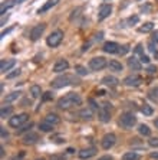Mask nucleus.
<instances>
[{
  "label": "nucleus",
  "instance_id": "f257e3e1",
  "mask_svg": "<svg viewBox=\"0 0 158 160\" xmlns=\"http://www.w3.org/2000/svg\"><path fill=\"white\" fill-rule=\"evenodd\" d=\"M81 104H82L81 95H79V94H75V92L66 94L65 97H62L58 101V107L60 108V110H69V108L76 107V105H81Z\"/></svg>",
  "mask_w": 158,
  "mask_h": 160
},
{
  "label": "nucleus",
  "instance_id": "f03ea898",
  "mask_svg": "<svg viewBox=\"0 0 158 160\" xmlns=\"http://www.w3.org/2000/svg\"><path fill=\"white\" fill-rule=\"evenodd\" d=\"M70 84H79V81L75 77L68 75V74L60 75V77H58V78H55L52 81V87L53 88H63V87H68Z\"/></svg>",
  "mask_w": 158,
  "mask_h": 160
},
{
  "label": "nucleus",
  "instance_id": "7ed1b4c3",
  "mask_svg": "<svg viewBox=\"0 0 158 160\" xmlns=\"http://www.w3.org/2000/svg\"><path fill=\"white\" fill-rule=\"evenodd\" d=\"M135 124H136V117L134 116L132 112H124V114L119 117V126L124 127L125 130L132 128Z\"/></svg>",
  "mask_w": 158,
  "mask_h": 160
},
{
  "label": "nucleus",
  "instance_id": "20e7f679",
  "mask_svg": "<svg viewBox=\"0 0 158 160\" xmlns=\"http://www.w3.org/2000/svg\"><path fill=\"white\" fill-rule=\"evenodd\" d=\"M62 39H63V32L62 30H55V32H52V33L48 36L46 43H48V46H50V48H56V46L60 45Z\"/></svg>",
  "mask_w": 158,
  "mask_h": 160
},
{
  "label": "nucleus",
  "instance_id": "39448f33",
  "mask_svg": "<svg viewBox=\"0 0 158 160\" xmlns=\"http://www.w3.org/2000/svg\"><path fill=\"white\" fill-rule=\"evenodd\" d=\"M111 110H112V107H111L109 102H105V104L101 105L99 111H98V117L102 123H109L111 121Z\"/></svg>",
  "mask_w": 158,
  "mask_h": 160
},
{
  "label": "nucleus",
  "instance_id": "423d86ee",
  "mask_svg": "<svg viewBox=\"0 0 158 160\" xmlns=\"http://www.w3.org/2000/svg\"><path fill=\"white\" fill-rule=\"evenodd\" d=\"M27 118H29V116H27L26 112L17 114V116H13V117H10V120H9V126L13 127V128H19V127L23 126V124L27 121Z\"/></svg>",
  "mask_w": 158,
  "mask_h": 160
},
{
  "label": "nucleus",
  "instance_id": "0eeeda50",
  "mask_svg": "<svg viewBox=\"0 0 158 160\" xmlns=\"http://www.w3.org/2000/svg\"><path fill=\"white\" fill-rule=\"evenodd\" d=\"M107 65H108L107 61H105V58H102V56H96V58H92V59L89 61V68H91L92 71H101V69H103Z\"/></svg>",
  "mask_w": 158,
  "mask_h": 160
},
{
  "label": "nucleus",
  "instance_id": "6e6552de",
  "mask_svg": "<svg viewBox=\"0 0 158 160\" xmlns=\"http://www.w3.org/2000/svg\"><path fill=\"white\" fill-rule=\"evenodd\" d=\"M115 142H117V136H115L114 133H108L102 137V140H101V146H102L103 150H109L111 147L115 144Z\"/></svg>",
  "mask_w": 158,
  "mask_h": 160
},
{
  "label": "nucleus",
  "instance_id": "1a4fd4ad",
  "mask_svg": "<svg viewBox=\"0 0 158 160\" xmlns=\"http://www.w3.org/2000/svg\"><path fill=\"white\" fill-rule=\"evenodd\" d=\"M45 29H46V25H45V23L36 25L33 29L30 30V39H32V41H37V39H39L42 35H43Z\"/></svg>",
  "mask_w": 158,
  "mask_h": 160
},
{
  "label": "nucleus",
  "instance_id": "9d476101",
  "mask_svg": "<svg viewBox=\"0 0 158 160\" xmlns=\"http://www.w3.org/2000/svg\"><path fill=\"white\" fill-rule=\"evenodd\" d=\"M112 13V6L111 4H102L98 12V20H103Z\"/></svg>",
  "mask_w": 158,
  "mask_h": 160
},
{
  "label": "nucleus",
  "instance_id": "9b49d317",
  "mask_svg": "<svg viewBox=\"0 0 158 160\" xmlns=\"http://www.w3.org/2000/svg\"><path fill=\"white\" fill-rule=\"evenodd\" d=\"M141 77L140 75H128L127 78L124 79V84L127 87H138L141 84Z\"/></svg>",
  "mask_w": 158,
  "mask_h": 160
},
{
  "label": "nucleus",
  "instance_id": "f8f14e48",
  "mask_svg": "<svg viewBox=\"0 0 158 160\" xmlns=\"http://www.w3.org/2000/svg\"><path fill=\"white\" fill-rule=\"evenodd\" d=\"M95 154H96V149H95V147H88V149H82L81 152L78 153L79 159H82V160L91 159V157H92V156H95Z\"/></svg>",
  "mask_w": 158,
  "mask_h": 160
},
{
  "label": "nucleus",
  "instance_id": "ddd939ff",
  "mask_svg": "<svg viewBox=\"0 0 158 160\" xmlns=\"http://www.w3.org/2000/svg\"><path fill=\"white\" fill-rule=\"evenodd\" d=\"M15 63H16L15 59H2L0 61V71L3 72V74L10 71L12 68L15 67Z\"/></svg>",
  "mask_w": 158,
  "mask_h": 160
},
{
  "label": "nucleus",
  "instance_id": "4468645a",
  "mask_svg": "<svg viewBox=\"0 0 158 160\" xmlns=\"http://www.w3.org/2000/svg\"><path fill=\"white\" fill-rule=\"evenodd\" d=\"M103 52L107 53H118L119 52V45L117 42H107V43L103 45Z\"/></svg>",
  "mask_w": 158,
  "mask_h": 160
},
{
  "label": "nucleus",
  "instance_id": "2eb2a0df",
  "mask_svg": "<svg viewBox=\"0 0 158 160\" xmlns=\"http://www.w3.org/2000/svg\"><path fill=\"white\" fill-rule=\"evenodd\" d=\"M68 68H69V62H68L66 59H59L58 62L55 63V67H53V72L59 74V72L66 71Z\"/></svg>",
  "mask_w": 158,
  "mask_h": 160
},
{
  "label": "nucleus",
  "instance_id": "dca6fc26",
  "mask_svg": "<svg viewBox=\"0 0 158 160\" xmlns=\"http://www.w3.org/2000/svg\"><path fill=\"white\" fill-rule=\"evenodd\" d=\"M59 2H60V0H48V2H46V3H45L43 6H42V8L37 10V13H39V15H42V13H45V12L50 10V9L53 8V6H56Z\"/></svg>",
  "mask_w": 158,
  "mask_h": 160
},
{
  "label": "nucleus",
  "instance_id": "f3484780",
  "mask_svg": "<svg viewBox=\"0 0 158 160\" xmlns=\"http://www.w3.org/2000/svg\"><path fill=\"white\" fill-rule=\"evenodd\" d=\"M39 140V136H37L36 133H27L23 137V143L25 144H35V143Z\"/></svg>",
  "mask_w": 158,
  "mask_h": 160
},
{
  "label": "nucleus",
  "instance_id": "a211bd4d",
  "mask_svg": "<svg viewBox=\"0 0 158 160\" xmlns=\"http://www.w3.org/2000/svg\"><path fill=\"white\" fill-rule=\"evenodd\" d=\"M128 67L132 69V71H140L141 69V61H138L136 58H129L128 59Z\"/></svg>",
  "mask_w": 158,
  "mask_h": 160
},
{
  "label": "nucleus",
  "instance_id": "6ab92c4d",
  "mask_svg": "<svg viewBox=\"0 0 158 160\" xmlns=\"http://www.w3.org/2000/svg\"><path fill=\"white\" fill-rule=\"evenodd\" d=\"M20 94L19 91H15V92H10L6 95V98H4V104H10V102H13V101H17L19 97H20Z\"/></svg>",
  "mask_w": 158,
  "mask_h": 160
},
{
  "label": "nucleus",
  "instance_id": "aec40b11",
  "mask_svg": "<svg viewBox=\"0 0 158 160\" xmlns=\"http://www.w3.org/2000/svg\"><path fill=\"white\" fill-rule=\"evenodd\" d=\"M118 79L115 77H103L102 78V84L103 85H108V87H117L118 85Z\"/></svg>",
  "mask_w": 158,
  "mask_h": 160
},
{
  "label": "nucleus",
  "instance_id": "412c9836",
  "mask_svg": "<svg viewBox=\"0 0 158 160\" xmlns=\"http://www.w3.org/2000/svg\"><path fill=\"white\" fill-rule=\"evenodd\" d=\"M108 67H109L111 71H114V72H121V71H122V63L118 62V61H115V59L109 61Z\"/></svg>",
  "mask_w": 158,
  "mask_h": 160
},
{
  "label": "nucleus",
  "instance_id": "4be33fe9",
  "mask_svg": "<svg viewBox=\"0 0 158 160\" xmlns=\"http://www.w3.org/2000/svg\"><path fill=\"white\" fill-rule=\"evenodd\" d=\"M79 116H81L82 120H92V117H93V112H92L91 108H84V110H81Z\"/></svg>",
  "mask_w": 158,
  "mask_h": 160
},
{
  "label": "nucleus",
  "instance_id": "5701e85b",
  "mask_svg": "<svg viewBox=\"0 0 158 160\" xmlns=\"http://www.w3.org/2000/svg\"><path fill=\"white\" fill-rule=\"evenodd\" d=\"M152 29H154V23L147 22V23H144L142 26L138 28V32H141V33H148V32H152Z\"/></svg>",
  "mask_w": 158,
  "mask_h": 160
},
{
  "label": "nucleus",
  "instance_id": "b1692460",
  "mask_svg": "<svg viewBox=\"0 0 158 160\" xmlns=\"http://www.w3.org/2000/svg\"><path fill=\"white\" fill-rule=\"evenodd\" d=\"M12 111H13L12 105H3L2 110H0V117H2V118H6L7 116H10L12 114Z\"/></svg>",
  "mask_w": 158,
  "mask_h": 160
},
{
  "label": "nucleus",
  "instance_id": "393cba45",
  "mask_svg": "<svg viewBox=\"0 0 158 160\" xmlns=\"http://www.w3.org/2000/svg\"><path fill=\"white\" fill-rule=\"evenodd\" d=\"M39 128H41V131H45V133H48V131H52V130H53V124L48 123V121L45 120V121L39 123Z\"/></svg>",
  "mask_w": 158,
  "mask_h": 160
},
{
  "label": "nucleus",
  "instance_id": "a878e982",
  "mask_svg": "<svg viewBox=\"0 0 158 160\" xmlns=\"http://www.w3.org/2000/svg\"><path fill=\"white\" fill-rule=\"evenodd\" d=\"M46 121H48V123H50V124H53V126H56V124H59L60 123V118H59L58 116H56V114H48V116H46Z\"/></svg>",
  "mask_w": 158,
  "mask_h": 160
},
{
  "label": "nucleus",
  "instance_id": "bb28decb",
  "mask_svg": "<svg viewBox=\"0 0 158 160\" xmlns=\"http://www.w3.org/2000/svg\"><path fill=\"white\" fill-rule=\"evenodd\" d=\"M30 94H32V97L33 98H37L42 95V89L39 85H32L30 87Z\"/></svg>",
  "mask_w": 158,
  "mask_h": 160
},
{
  "label": "nucleus",
  "instance_id": "cd10ccee",
  "mask_svg": "<svg viewBox=\"0 0 158 160\" xmlns=\"http://www.w3.org/2000/svg\"><path fill=\"white\" fill-rule=\"evenodd\" d=\"M138 159H140V156L135 152H128L122 156V160H138Z\"/></svg>",
  "mask_w": 158,
  "mask_h": 160
},
{
  "label": "nucleus",
  "instance_id": "c85d7f7f",
  "mask_svg": "<svg viewBox=\"0 0 158 160\" xmlns=\"http://www.w3.org/2000/svg\"><path fill=\"white\" fill-rule=\"evenodd\" d=\"M141 112H142L144 116H152V112H154V110H152V107L148 104H144L142 107H141Z\"/></svg>",
  "mask_w": 158,
  "mask_h": 160
},
{
  "label": "nucleus",
  "instance_id": "c756f323",
  "mask_svg": "<svg viewBox=\"0 0 158 160\" xmlns=\"http://www.w3.org/2000/svg\"><path fill=\"white\" fill-rule=\"evenodd\" d=\"M138 131H140L141 136H150L151 134V128L148 126H145V124H141V126L138 127Z\"/></svg>",
  "mask_w": 158,
  "mask_h": 160
},
{
  "label": "nucleus",
  "instance_id": "7c9ffc66",
  "mask_svg": "<svg viewBox=\"0 0 158 160\" xmlns=\"http://www.w3.org/2000/svg\"><path fill=\"white\" fill-rule=\"evenodd\" d=\"M32 126H33L32 123H25L23 126H20L17 128V134H23V133H26V131H29L30 128H32Z\"/></svg>",
  "mask_w": 158,
  "mask_h": 160
},
{
  "label": "nucleus",
  "instance_id": "2f4dec72",
  "mask_svg": "<svg viewBox=\"0 0 158 160\" xmlns=\"http://www.w3.org/2000/svg\"><path fill=\"white\" fill-rule=\"evenodd\" d=\"M13 4H15V2H9V3H3V4H2V8H0V13H2V15H4V12L7 10L9 8H12Z\"/></svg>",
  "mask_w": 158,
  "mask_h": 160
},
{
  "label": "nucleus",
  "instance_id": "473e14b6",
  "mask_svg": "<svg viewBox=\"0 0 158 160\" xmlns=\"http://www.w3.org/2000/svg\"><path fill=\"white\" fill-rule=\"evenodd\" d=\"M52 98H53V94H52L50 91H48V92H43V94H42V101H50Z\"/></svg>",
  "mask_w": 158,
  "mask_h": 160
},
{
  "label": "nucleus",
  "instance_id": "72a5a7b5",
  "mask_svg": "<svg viewBox=\"0 0 158 160\" xmlns=\"http://www.w3.org/2000/svg\"><path fill=\"white\" fill-rule=\"evenodd\" d=\"M75 71L78 72V74L79 75H86V68H84V67H81V65H76V67H75Z\"/></svg>",
  "mask_w": 158,
  "mask_h": 160
},
{
  "label": "nucleus",
  "instance_id": "f704fd0d",
  "mask_svg": "<svg viewBox=\"0 0 158 160\" xmlns=\"http://www.w3.org/2000/svg\"><path fill=\"white\" fill-rule=\"evenodd\" d=\"M148 144H150L151 147H154V149H158V137H154V138H151V140H148Z\"/></svg>",
  "mask_w": 158,
  "mask_h": 160
},
{
  "label": "nucleus",
  "instance_id": "c9c22d12",
  "mask_svg": "<svg viewBox=\"0 0 158 160\" xmlns=\"http://www.w3.org/2000/svg\"><path fill=\"white\" fill-rule=\"evenodd\" d=\"M138 22H140V18H138L136 15L131 16V18L128 19V23H129V25H135V23H138Z\"/></svg>",
  "mask_w": 158,
  "mask_h": 160
},
{
  "label": "nucleus",
  "instance_id": "e433bc0d",
  "mask_svg": "<svg viewBox=\"0 0 158 160\" xmlns=\"http://www.w3.org/2000/svg\"><path fill=\"white\" fill-rule=\"evenodd\" d=\"M19 75H20V69H16V71L7 74V79H13V78H16V77H19Z\"/></svg>",
  "mask_w": 158,
  "mask_h": 160
},
{
  "label": "nucleus",
  "instance_id": "4c0bfd02",
  "mask_svg": "<svg viewBox=\"0 0 158 160\" xmlns=\"http://www.w3.org/2000/svg\"><path fill=\"white\" fill-rule=\"evenodd\" d=\"M150 97L154 98V100H157V98H158V87H157V88L151 89V91H150Z\"/></svg>",
  "mask_w": 158,
  "mask_h": 160
},
{
  "label": "nucleus",
  "instance_id": "58836bf2",
  "mask_svg": "<svg viewBox=\"0 0 158 160\" xmlns=\"http://www.w3.org/2000/svg\"><path fill=\"white\" fill-rule=\"evenodd\" d=\"M129 51V46L128 45H124V46H119V52L118 53H121V55H125V53Z\"/></svg>",
  "mask_w": 158,
  "mask_h": 160
},
{
  "label": "nucleus",
  "instance_id": "ea45409f",
  "mask_svg": "<svg viewBox=\"0 0 158 160\" xmlns=\"http://www.w3.org/2000/svg\"><path fill=\"white\" fill-rule=\"evenodd\" d=\"M135 53H138V55H144V51H142V45H136L135 48Z\"/></svg>",
  "mask_w": 158,
  "mask_h": 160
},
{
  "label": "nucleus",
  "instance_id": "a19ab883",
  "mask_svg": "<svg viewBox=\"0 0 158 160\" xmlns=\"http://www.w3.org/2000/svg\"><path fill=\"white\" fill-rule=\"evenodd\" d=\"M0 133H2V138H7L9 137V133L4 130V127H0Z\"/></svg>",
  "mask_w": 158,
  "mask_h": 160
},
{
  "label": "nucleus",
  "instance_id": "79ce46f5",
  "mask_svg": "<svg viewBox=\"0 0 158 160\" xmlns=\"http://www.w3.org/2000/svg\"><path fill=\"white\" fill-rule=\"evenodd\" d=\"M79 12H81V8H78V9H75L74 12H72V15H70V20H74V18H76L78 16V13H79Z\"/></svg>",
  "mask_w": 158,
  "mask_h": 160
},
{
  "label": "nucleus",
  "instance_id": "37998d69",
  "mask_svg": "<svg viewBox=\"0 0 158 160\" xmlns=\"http://www.w3.org/2000/svg\"><path fill=\"white\" fill-rule=\"evenodd\" d=\"M147 71H148V74H155V72H157V67H154V65H150Z\"/></svg>",
  "mask_w": 158,
  "mask_h": 160
},
{
  "label": "nucleus",
  "instance_id": "c03bdc74",
  "mask_svg": "<svg viewBox=\"0 0 158 160\" xmlns=\"http://www.w3.org/2000/svg\"><path fill=\"white\" fill-rule=\"evenodd\" d=\"M141 62H142V63H150V58H148V56L147 55H141Z\"/></svg>",
  "mask_w": 158,
  "mask_h": 160
},
{
  "label": "nucleus",
  "instance_id": "a18cd8bd",
  "mask_svg": "<svg viewBox=\"0 0 158 160\" xmlns=\"http://www.w3.org/2000/svg\"><path fill=\"white\" fill-rule=\"evenodd\" d=\"M152 42L158 43V30H155L154 33H152Z\"/></svg>",
  "mask_w": 158,
  "mask_h": 160
},
{
  "label": "nucleus",
  "instance_id": "49530a36",
  "mask_svg": "<svg viewBox=\"0 0 158 160\" xmlns=\"http://www.w3.org/2000/svg\"><path fill=\"white\" fill-rule=\"evenodd\" d=\"M148 49H150L151 52H155V46H154V42H152V41L148 43Z\"/></svg>",
  "mask_w": 158,
  "mask_h": 160
},
{
  "label": "nucleus",
  "instance_id": "de8ad7c7",
  "mask_svg": "<svg viewBox=\"0 0 158 160\" xmlns=\"http://www.w3.org/2000/svg\"><path fill=\"white\" fill-rule=\"evenodd\" d=\"M150 157L151 159H155V160H158V152H152L150 154Z\"/></svg>",
  "mask_w": 158,
  "mask_h": 160
},
{
  "label": "nucleus",
  "instance_id": "09e8293b",
  "mask_svg": "<svg viewBox=\"0 0 158 160\" xmlns=\"http://www.w3.org/2000/svg\"><path fill=\"white\" fill-rule=\"evenodd\" d=\"M89 102H91V105H92V108L93 110H98V105H96V102L93 100H89Z\"/></svg>",
  "mask_w": 158,
  "mask_h": 160
},
{
  "label": "nucleus",
  "instance_id": "8fccbe9b",
  "mask_svg": "<svg viewBox=\"0 0 158 160\" xmlns=\"http://www.w3.org/2000/svg\"><path fill=\"white\" fill-rule=\"evenodd\" d=\"M98 160H114V159H112V156H102V157H99Z\"/></svg>",
  "mask_w": 158,
  "mask_h": 160
},
{
  "label": "nucleus",
  "instance_id": "3c124183",
  "mask_svg": "<svg viewBox=\"0 0 158 160\" xmlns=\"http://www.w3.org/2000/svg\"><path fill=\"white\" fill-rule=\"evenodd\" d=\"M102 38H103V33H102V32H99V33L96 35V38H95V39H96V41H101Z\"/></svg>",
  "mask_w": 158,
  "mask_h": 160
},
{
  "label": "nucleus",
  "instance_id": "603ef678",
  "mask_svg": "<svg viewBox=\"0 0 158 160\" xmlns=\"http://www.w3.org/2000/svg\"><path fill=\"white\" fill-rule=\"evenodd\" d=\"M6 20H7V16L4 18V15H2V26L4 25V22H6Z\"/></svg>",
  "mask_w": 158,
  "mask_h": 160
},
{
  "label": "nucleus",
  "instance_id": "864d4df0",
  "mask_svg": "<svg viewBox=\"0 0 158 160\" xmlns=\"http://www.w3.org/2000/svg\"><path fill=\"white\" fill-rule=\"evenodd\" d=\"M0 156H2V157L4 156V149H3V147H0Z\"/></svg>",
  "mask_w": 158,
  "mask_h": 160
},
{
  "label": "nucleus",
  "instance_id": "5fc2aeb1",
  "mask_svg": "<svg viewBox=\"0 0 158 160\" xmlns=\"http://www.w3.org/2000/svg\"><path fill=\"white\" fill-rule=\"evenodd\" d=\"M27 104L30 105V100H25V101H23V105H27Z\"/></svg>",
  "mask_w": 158,
  "mask_h": 160
},
{
  "label": "nucleus",
  "instance_id": "6e6d98bb",
  "mask_svg": "<svg viewBox=\"0 0 158 160\" xmlns=\"http://www.w3.org/2000/svg\"><path fill=\"white\" fill-rule=\"evenodd\" d=\"M141 10H145V12H148V10H150V6H145V8H141Z\"/></svg>",
  "mask_w": 158,
  "mask_h": 160
},
{
  "label": "nucleus",
  "instance_id": "4d7b16f0",
  "mask_svg": "<svg viewBox=\"0 0 158 160\" xmlns=\"http://www.w3.org/2000/svg\"><path fill=\"white\" fill-rule=\"evenodd\" d=\"M154 126L158 128V118H155V120H154Z\"/></svg>",
  "mask_w": 158,
  "mask_h": 160
},
{
  "label": "nucleus",
  "instance_id": "13d9d810",
  "mask_svg": "<svg viewBox=\"0 0 158 160\" xmlns=\"http://www.w3.org/2000/svg\"><path fill=\"white\" fill-rule=\"evenodd\" d=\"M13 2H15V3H23V2H25V0H13Z\"/></svg>",
  "mask_w": 158,
  "mask_h": 160
}]
</instances>
